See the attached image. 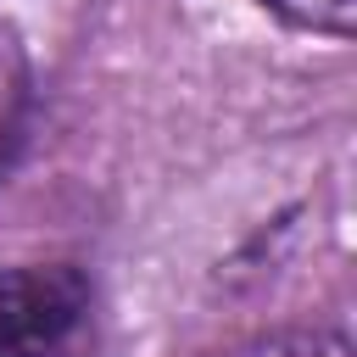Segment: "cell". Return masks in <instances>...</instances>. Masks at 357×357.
I'll list each match as a JSON object with an SVG mask.
<instances>
[{
	"label": "cell",
	"instance_id": "obj_1",
	"mask_svg": "<svg viewBox=\"0 0 357 357\" xmlns=\"http://www.w3.org/2000/svg\"><path fill=\"white\" fill-rule=\"evenodd\" d=\"M0 357H95V290L73 262L0 268Z\"/></svg>",
	"mask_w": 357,
	"mask_h": 357
},
{
	"label": "cell",
	"instance_id": "obj_2",
	"mask_svg": "<svg viewBox=\"0 0 357 357\" xmlns=\"http://www.w3.org/2000/svg\"><path fill=\"white\" fill-rule=\"evenodd\" d=\"M22 112H28V56H22V39L11 33V22H0V173L17 151Z\"/></svg>",
	"mask_w": 357,
	"mask_h": 357
},
{
	"label": "cell",
	"instance_id": "obj_3",
	"mask_svg": "<svg viewBox=\"0 0 357 357\" xmlns=\"http://www.w3.org/2000/svg\"><path fill=\"white\" fill-rule=\"evenodd\" d=\"M262 6H268L273 17H284L290 28L346 39V33H351V6H357V0H262Z\"/></svg>",
	"mask_w": 357,
	"mask_h": 357
},
{
	"label": "cell",
	"instance_id": "obj_4",
	"mask_svg": "<svg viewBox=\"0 0 357 357\" xmlns=\"http://www.w3.org/2000/svg\"><path fill=\"white\" fill-rule=\"evenodd\" d=\"M240 357H351V340L340 329H296V335H273V340H257L251 351Z\"/></svg>",
	"mask_w": 357,
	"mask_h": 357
}]
</instances>
